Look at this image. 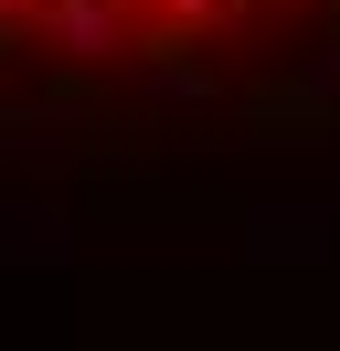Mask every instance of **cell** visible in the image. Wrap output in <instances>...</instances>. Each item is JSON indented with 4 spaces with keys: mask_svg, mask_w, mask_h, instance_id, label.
<instances>
[{
    "mask_svg": "<svg viewBox=\"0 0 340 351\" xmlns=\"http://www.w3.org/2000/svg\"><path fill=\"white\" fill-rule=\"evenodd\" d=\"M330 75H340V53H319V64H298V75H255L245 107H234V138H245V149H308V138H340Z\"/></svg>",
    "mask_w": 340,
    "mask_h": 351,
    "instance_id": "1",
    "label": "cell"
},
{
    "mask_svg": "<svg viewBox=\"0 0 340 351\" xmlns=\"http://www.w3.org/2000/svg\"><path fill=\"white\" fill-rule=\"evenodd\" d=\"M32 43L42 53H75V64H117L127 0H32Z\"/></svg>",
    "mask_w": 340,
    "mask_h": 351,
    "instance_id": "2",
    "label": "cell"
},
{
    "mask_svg": "<svg viewBox=\"0 0 340 351\" xmlns=\"http://www.w3.org/2000/svg\"><path fill=\"white\" fill-rule=\"evenodd\" d=\"M117 53H138V75H149V86H170V96H212V64H202V32H191V22H170V11H149V22L127 32Z\"/></svg>",
    "mask_w": 340,
    "mask_h": 351,
    "instance_id": "3",
    "label": "cell"
},
{
    "mask_svg": "<svg viewBox=\"0 0 340 351\" xmlns=\"http://www.w3.org/2000/svg\"><path fill=\"white\" fill-rule=\"evenodd\" d=\"M85 138H96V149H85V160H96V181H138L149 171V160H160V117H149V107H96V128H85Z\"/></svg>",
    "mask_w": 340,
    "mask_h": 351,
    "instance_id": "4",
    "label": "cell"
},
{
    "mask_svg": "<svg viewBox=\"0 0 340 351\" xmlns=\"http://www.w3.org/2000/svg\"><path fill=\"white\" fill-rule=\"evenodd\" d=\"M42 107H53V117H96V107H106V75L64 53V64H53V86H42Z\"/></svg>",
    "mask_w": 340,
    "mask_h": 351,
    "instance_id": "5",
    "label": "cell"
},
{
    "mask_svg": "<svg viewBox=\"0 0 340 351\" xmlns=\"http://www.w3.org/2000/svg\"><path fill=\"white\" fill-rule=\"evenodd\" d=\"M11 53H32V0H0V64Z\"/></svg>",
    "mask_w": 340,
    "mask_h": 351,
    "instance_id": "6",
    "label": "cell"
},
{
    "mask_svg": "<svg viewBox=\"0 0 340 351\" xmlns=\"http://www.w3.org/2000/svg\"><path fill=\"white\" fill-rule=\"evenodd\" d=\"M149 11H170V22H191V32H212V22H223V0H149Z\"/></svg>",
    "mask_w": 340,
    "mask_h": 351,
    "instance_id": "7",
    "label": "cell"
},
{
    "mask_svg": "<svg viewBox=\"0 0 340 351\" xmlns=\"http://www.w3.org/2000/svg\"><path fill=\"white\" fill-rule=\"evenodd\" d=\"M319 32H330V53H340V0H319Z\"/></svg>",
    "mask_w": 340,
    "mask_h": 351,
    "instance_id": "8",
    "label": "cell"
}]
</instances>
